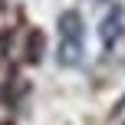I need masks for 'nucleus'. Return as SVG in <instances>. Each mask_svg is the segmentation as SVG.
Masks as SVG:
<instances>
[{"label": "nucleus", "mask_w": 125, "mask_h": 125, "mask_svg": "<svg viewBox=\"0 0 125 125\" xmlns=\"http://www.w3.org/2000/svg\"><path fill=\"white\" fill-rule=\"evenodd\" d=\"M82 46H86V33H82V17L76 10H66L59 17V50L56 56L62 66H76L82 59Z\"/></svg>", "instance_id": "f257e3e1"}, {"label": "nucleus", "mask_w": 125, "mask_h": 125, "mask_svg": "<svg viewBox=\"0 0 125 125\" xmlns=\"http://www.w3.org/2000/svg\"><path fill=\"white\" fill-rule=\"evenodd\" d=\"M122 30H125V10H122L119 3H115L112 10L105 13V20H102V30H99L102 46H105V50H112V46L122 40Z\"/></svg>", "instance_id": "f03ea898"}]
</instances>
